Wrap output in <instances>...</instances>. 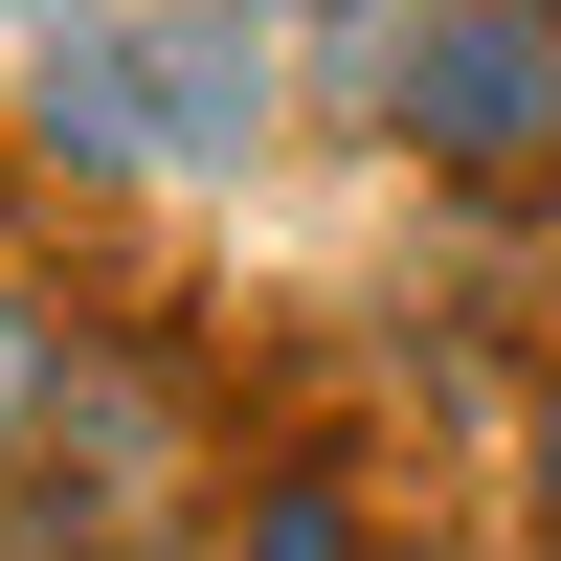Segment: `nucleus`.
<instances>
[{
	"mask_svg": "<svg viewBox=\"0 0 561 561\" xmlns=\"http://www.w3.org/2000/svg\"><path fill=\"white\" fill-rule=\"evenodd\" d=\"M404 135H427L449 180H539V158H561V0H427Z\"/></svg>",
	"mask_w": 561,
	"mask_h": 561,
	"instance_id": "nucleus-1",
	"label": "nucleus"
},
{
	"mask_svg": "<svg viewBox=\"0 0 561 561\" xmlns=\"http://www.w3.org/2000/svg\"><path fill=\"white\" fill-rule=\"evenodd\" d=\"M135 68H158V158H248V135H270V45L225 23V0H203V23H158Z\"/></svg>",
	"mask_w": 561,
	"mask_h": 561,
	"instance_id": "nucleus-2",
	"label": "nucleus"
},
{
	"mask_svg": "<svg viewBox=\"0 0 561 561\" xmlns=\"http://www.w3.org/2000/svg\"><path fill=\"white\" fill-rule=\"evenodd\" d=\"M45 158H68V180H135V158H158V68H135V45H45Z\"/></svg>",
	"mask_w": 561,
	"mask_h": 561,
	"instance_id": "nucleus-3",
	"label": "nucleus"
},
{
	"mask_svg": "<svg viewBox=\"0 0 561 561\" xmlns=\"http://www.w3.org/2000/svg\"><path fill=\"white\" fill-rule=\"evenodd\" d=\"M0 427H68V337H45L23 293H0Z\"/></svg>",
	"mask_w": 561,
	"mask_h": 561,
	"instance_id": "nucleus-4",
	"label": "nucleus"
},
{
	"mask_svg": "<svg viewBox=\"0 0 561 561\" xmlns=\"http://www.w3.org/2000/svg\"><path fill=\"white\" fill-rule=\"evenodd\" d=\"M248 561H359V517H337V494H270V539Z\"/></svg>",
	"mask_w": 561,
	"mask_h": 561,
	"instance_id": "nucleus-5",
	"label": "nucleus"
},
{
	"mask_svg": "<svg viewBox=\"0 0 561 561\" xmlns=\"http://www.w3.org/2000/svg\"><path fill=\"white\" fill-rule=\"evenodd\" d=\"M539 517H561V382H539Z\"/></svg>",
	"mask_w": 561,
	"mask_h": 561,
	"instance_id": "nucleus-6",
	"label": "nucleus"
}]
</instances>
